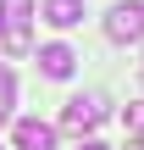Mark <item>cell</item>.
Returning <instances> with one entry per match:
<instances>
[{"label": "cell", "mask_w": 144, "mask_h": 150, "mask_svg": "<svg viewBox=\"0 0 144 150\" xmlns=\"http://www.w3.org/2000/svg\"><path fill=\"white\" fill-rule=\"evenodd\" d=\"M39 72L44 78H72L78 72V50L72 45H39Z\"/></svg>", "instance_id": "cell-4"}, {"label": "cell", "mask_w": 144, "mask_h": 150, "mask_svg": "<svg viewBox=\"0 0 144 150\" xmlns=\"http://www.w3.org/2000/svg\"><path fill=\"white\" fill-rule=\"evenodd\" d=\"M128 150H144V139H133V145H128Z\"/></svg>", "instance_id": "cell-10"}, {"label": "cell", "mask_w": 144, "mask_h": 150, "mask_svg": "<svg viewBox=\"0 0 144 150\" xmlns=\"http://www.w3.org/2000/svg\"><path fill=\"white\" fill-rule=\"evenodd\" d=\"M78 150H111V145H100V139H83V145H78Z\"/></svg>", "instance_id": "cell-9"}, {"label": "cell", "mask_w": 144, "mask_h": 150, "mask_svg": "<svg viewBox=\"0 0 144 150\" xmlns=\"http://www.w3.org/2000/svg\"><path fill=\"white\" fill-rule=\"evenodd\" d=\"M33 11H39L50 28H78V22H83V0H39Z\"/></svg>", "instance_id": "cell-6"}, {"label": "cell", "mask_w": 144, "mask_h": 150, "mask_svg": "<svg viewBox=\"0 0 144 150\" xmlns=\"http://www.w3.org/2000/svg\"><path fill=\"white\" fill-rule=\"evenodd\" d=\"M11 139H17V150H55V128L39 122V117H22L11 128Z\"/></svg>", "instance_id": "cell-5"}, {"label": "cell", "mask_w": 144, "mask_h": 150, "mask_svg": "<svg viewBox=\"0 0 144 150\" xmlns=\"http://www.w3.org/2000/svg\"><path fill=\"white\" fill-rule=\"evenodd\" d=\"M122 122H128V128H139V134H144V100H139V106H128V111H122Z\"/></svg>", "instance_id": "cell-8"}, {"label": "cell", "mask_w": 144, "mask_h": 150, "mask_svg": "<svg viewBox=\"0 0 144 150\" xmlns=\"http://www.w3.org/2000/svg\"><path fill=\"white\" fill-rule=\"evenodd\" d=\"M28 22H33V0H0V45H6V56H28Z\"/></svg>", "instance_id": "cell-2"}, {"label": "cell", "mask_w": 144, "mask_h": 150, "mask_svg": "<svg viewBox=\"0 0 144 150\" xmlns=\"http://www.w3.org/2000/svg\"><path fill=\"white\" fill-rule=\"evenodd\" d=\"M105 111H111V100H105L100 89H89V95H72V100H67V111H61V128L83 139L89 128H100V122H105Z\"/></svg>", "instance_id": "cell-1"}, {"label": "cell", "mask_w": 144, "mask_h": 150, "mask_svg": "<svg viewBox=\"0 0 144 150\" xmlns=\"http://www.w3.org/2000/svg\"><path fill=\"white\" fill-rule=\"evenodd\" d=\"M11 100H17V78H11V72L0 67V122L11 117Z\"/></svg>", "instance_id": "cell-7"}, {"label": "cell", "mask_w": 144, "mask_h": 150, "mask_svg": "<svg viewBox=\"0 0 144 150\" xmlns=\"http://www.w3.org/2000/svg\"><path fill=\"white\" fill-rule=\"evenodd\" d=\"M105 39L139 45V39H144V0H117V6L105 11Z\"/></svg>", "instance_id": "cell-3"}]
</instances>
